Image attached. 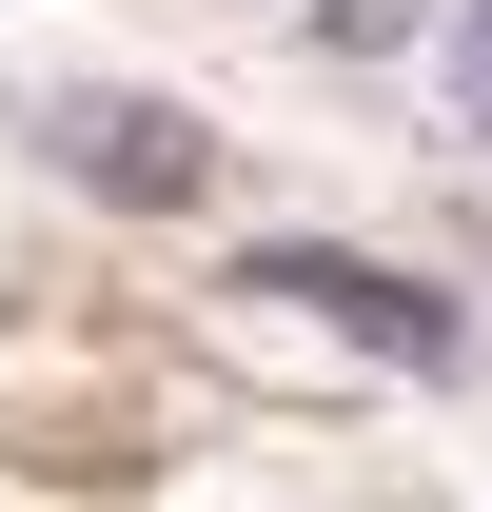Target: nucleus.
I'll return each mask as SVG.
<instances>
[{"label":"nucleus","instance_id":"nucleus-3","mask_svg":"<svg viewBox=\"0 0 492 512\" xmlns=\"http://www.w3.org/2000/svg\"><path fill=\"white\" fill-rule=\"evenodd\" d=\"M453 99H473V119H492V0H473V20H453Z\"/></svg>","mask_w":492,"mask_h":512},{"label":"nucleus","instance_id":"nucleus-1","mask_svg":"<svg viewBox=\"0 0 492 512\" xmlns=\"http://www.w3.org/2000/svg\"><path fill=\"white\" fill-rule=\"evenodd\" d=\"M20 138H40L79 197H119V217H197V197H217V119L138 99V79H40V99H20Z\"/></svg>","mask_w":492,"mask_h":512},{"label":"nucleus","instance_id":"nucleus-2","mask_svg":"<svg viewBox=\"0 0 492 512\" xmlns=\"http://www.w3.org/2000/svg\"><path fill=\"white\" fill-rule=\"evenodd\" d=\"M237 296H296V316H335L355 355H394V375H473V316H453L433 276H394V256H335V237H276V256H237Z\"/></svg>","mask_w":492,"mask_h":512}]
</instances>
